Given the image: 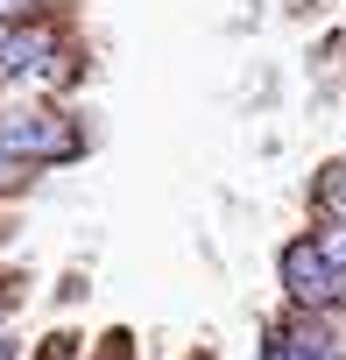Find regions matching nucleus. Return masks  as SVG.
<instances>
[{
  "label": "nucleus",
  "mask_w": 346,
  "mask_h": 360,
  "mask_svg": "<svg viewBox=\"0 0 346 360\" xmlns=\"http://www.w3.org/2000/svg\"><path fill=\"white\" fill-rule=\"evenodd\" d=\"M276 276H283V297H290L297 311H311V318H325V311L346 304V276L325 262L318 233H297V240L276 255Z\"/></svg>",
  "instance_id": "1"
},
{
  "label": "nucleus",
  "mask_w": 346,
  "mask_h": 360,
  "mask_svg": "<svg viewBox=\"0 0 346 360\" xmlns=\"http://www.w3.org/2000/svg\"><path fill=\"white\" fill-rule=\"evenodd\" d=\"M78 148H85V134L64 113H8L0 120V155L8 162H64Z\"/></svg>",
  "instance_id": "2"
},
{
  "label": "nucleus",
  "mask_w": 346,
  "mask_h": 360,
  "mask_svg": "<svg viewBox=\"0 0 346 360\" xmlns=\"http://www.w3.org/2000/svg\"><path fill=\"white\" fill-rule=\"evenodd\" d=\"M262 360H332V332H325V318L297 311V318L269 325V339H262Z\"/></svg>",
  "instance_id": "3"
},
{
  "label": "nucleus",
  "mask_w": 346,
  "mask_h": 360,
  "mask_svg": "<svg viewBox=\"0 0 346 360\" xmlns=\"http://www.w3.org/2000/svg\"><path fill=\"white\" fill-rule=\"evenodd\" d=\"M57 50V36L43 29V22H22V29H8L0 36V78H29V71H43V57Z\"/></svg>",
  "instance_id": "4"
},
{
  "label": "nucleus",
  "mask_w": 346,
  "mask_h": 360,
  "mask_svg": "<svg viewBox=\"0 0 346 360\" xmlns=\"http://www.w3.org/2000/svg\"><path fill=\"white\" fill-rule=\"evenodd\" d=\"M318 248H325V262H332V269L346 276V219H332V226L318 233Z\"/></svg>",
  "instance_id": "5"
},
{
  "label": "nucleus",
  "mask_w": 346,
  "mask_h": 360,
  "mask_svg": "<svg viewBox=\"0 0 346 360\" xmlns=\"http://www.w3.org/2000/svg\"><path fill=\"white\" fill-rule=\"evenodd\" d=\"M325 205L346 219V162H332V169H325Z\"/></svg>",
  "instance_id": "6"
},
{
  "label": "nucleus",
  "mask_w": 346,
  "mask_h": 360,
  "mask_svg": "<svg viewBox=\"0 0 346 360\" xmlns=\"http://www.w3.org/2000/svg\"><path fill=\"white\" fill-rule=\"evenodd\" d=\"M99 360H127V332H113V346H106Z\"/></svg>",
  "instance_id": "7"
},
{
  "label": "nucleus",
  "mask_w": 346,
  "mask_h": 360,
  "mask_svg": "<svg viewBox=\"0 0 346 360\" xmlns=\"http://www.w3.org/2000/svg\"><path fill=\"white\" fill-rule=\"evenodd\" d=\"M36 8V0H0V15H29Z\"/></svg>",
  "instance_id": "8"
},
{
  "label": "nucleus",
  "mask_w": 346,
  "mask_h": 360,
  "mask_svg": "<svg viewBox=\"0 0 346 360\" xmlns=\"http://www.w3.org/2000/svg\"><path fill=\"white\" fill-rule=\"evenodd\" d=\"M0 360H15V339H8V325H0Z\"/></svg>",
  "instance_id": "9"
}]
</instances>
